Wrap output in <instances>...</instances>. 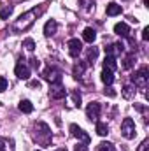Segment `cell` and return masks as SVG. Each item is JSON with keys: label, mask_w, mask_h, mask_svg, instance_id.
Segmentation results:
<instances>
[{"label": "cell", "mask_w": 149, "mask_h": 151, "mask_svg": "<svg viewBox=\"0 0 149 151\" xmlns=\"http://www.w3.org/2000/svg\"><path fill=\"white\" fill-rule=\"evenodd\" d=\"M135 86H132V84H126L125 88H123V97L126 99V100H132L133 97H135Z\"/></svg>", "instance_id": "obj_19"}, {"label": "cell", "mask_w": 149, "mask_h": 151, "mask_svg": "<svg viewBox=\"0 0 149 151\" xmlns=\"http://www.w3.org/2000/svg\"><path fill=\"white\" fill-rule=\"evenodd\" d=\"M0 150L2 151H14V141L7 137H0Z\"/></svg>", "instance_id": "obj_15"}, {"label": "cell", "mask_w": 149, "mask_h": 151, "mask_svg": "<svg viewBox=\"0 0 149 151\" xmlns=\"http://www.w3.org/2000/svg\"><path fill=\"white\" fill-rule=\"evenodd\" d=\"M70 134L74 135L75 139H79V141H82V144H90V135L82 130V128H79L77 125H70Z\"/></svg>", "instance_id": "obj_7"}, {"label": "cell", "mask_w": 149, "mask_h": 151, "mask_svg": "<svg viewBox=\"0 0 149 151\" xmlns=\"http://www.w3.org/2000/svg\"><path fill=\"white\" fill-rule=\"evenodd\" d=\"M42 77H44L46 81H49L51 84H60V83H62V79H63V74H62V70H60V69L47 67V69L42 72Z\"/></svg>", "instance_id": "obj_3"}, {"label": "cell", "mask_w": 149, "mask_h": 151, "mask_svg": "<svg viewBox=\"0 0 149 151\" xmlns=\"http://www.w3.org/2000/svg\"><path fill=\"white\" fill-rule=\"evenodd\" d=\"M49 95H51V99H63V97L67 95V91H65V88H63L62 83H60V84H51Z\"/></svg>", "instance_id": "obj_11"}, {"label": "cell", "mask_w": 149, "mask_h": 151, "mask_svg": "<svg viewBox=\"0 0 149 151\" xmlns=\"http://www.w3.org/2000/svg\"><path fill=\"white\" fill-rule=\"evenodd\" d=\"M121 134L125 139H133L135 137V121L132 118H125L121 123Z\"/></svg>", "instance_id": "obj_4"}, {"label": "cell", "mask_w": 149, "mask_h": 151, "mask_svg": "<svg viewBox=\"0 0 149 151\" xmlns=\"http://www.w3.org/2000/svg\"><path fill=\"white\" fill-rule=\"evenodd\" d=\"M19 111H21V113H32V111H34V104H32V102H30V100H21V102H19Z\"/></svg>", "instance_id": "obj_21"}, {"label": "cell", "mask_w": 149, "mask_h": 151, "mask_svg": "<svg viewBox=\"0 0 149 151\" xmlns=\"http://www.w3.org/2000/svg\"><path fill=\"white\" fill-rule=\"evenodd\" d=\"M69 106L70 107H79L81 106V93L77 91V90H72L70 93H69Z\"/></svg>", "instance_id": "obj_13"}, {"label": "cell", "mask_w": 149, "mask_h": 151, "mask_svg": "<svg viewBox=\"0 0 149 151\" xmlns=\"http://www.w3.org/2000/svg\"><path fill=\"white\" fill-rule=\"evenodd\" d=\"M88 144H82V142H79L77 146H75V151H88V148H86Z\"/></svg>", "instance_id": "obj_33"}, {"label": "cell", "mask_w": 149, "mask_h": 151, "mask_svg": "<svg viewBox=\"0 0 149 151\" xmlns=\"http://www.w3.org/2000/svg\"><path fill=\"white\" fill-rule=\"evenodd\" d=\"M56 151H67V150L65 148H60V150H56Z\"/></svg>", "instance_id": "obj_37"}, {"label": "cell", "mask_w": 149, "mask_h": 151, "mask_svg": "<svg viewBox=\"0 0 149 151\" xmlns=\"http://www.w3.org/2000/svg\"><path fill=\"white\" fill-rule=\"evenodd\" d=\"M67 46H69V55H70L72 58H77L79 53L82 51V42H81L79 39H70Z\"/></svg>", "instance_id": "obj_8"}, {"label": "cell", "mask_w": 149, "mask_h": 151, "mask_svg": "<svg viewBox=\"0 0 149 151\" xmlns=\"http://www.w3.org/2000/svg\"><path fill=\"white\" fill-rule=\"evenodd\" d=\"M84 70H86V62H77L74 65V70H72V74H74L75 79H79L81 76L84 74Z\"/></svg>", "instance_id": "obj_16"}, {"label": "cell", "mask_w": 149, "mask_h": 151, "mask_svg": "<svg viewBox=\"0 0 149 151\" xmlns=\"http://www.w3.org/2000/svg\"><path fill=\"white\" fill-rule=\"evenodd\" d=\"M123 51H125V46H123L121 42H114V44H109V46L105 47V55H107V56H112V58L123 55Z\"/></svg>", "instance_id": "obj_9"}, {"label": "cell", "mask_w": 149, "mask_h": 151, "mask_svg": "<svg viewBox=\"0 0 149 151\" xmlns=\"http://www.w3.org/2000/svg\"><path fill=\"white\" fill-rule=\"evenodd\" d=\"M12 9H14L12 5H11V7H5V9H2V11H0V19H7V18L12 14Z\"/></svg>", "instance_id": "obj_27"}, {"label": "cell", "mask_w": 149, "mask_h": 151, "mask_svg": "<svg viewBox=\"0 0 149 151\" xmlns=\"http://www.w3.org/2000/svg\"><path fill=\"white\" fill-rule=\"evenodd\" d=\"M133 62H135V53H130V55L125 58L123 69H132V67H133Z\"/></svg>", "instance_id": "obj_25"}, {"label": "cell", "mask_w": 149, "mask_h": 151, "mask_svg": "<svg viewBox=\"0 0 149 151\" xmlns=\"http://www.w3.org/2000/svg\"><path fill=\"white\" fill-rule=\"evenodd\" d=\"M30 86H34V88H39V86H40V83H39V81H30Z\"/></svg>", "instance_id": "obj_36"}, {"label": "cell", "mask_w": 149, "mask_h": 151, "mask_svg": "<svg viewBox=\"0 0 149 151\" xmlns=\"http://www.w3.org/2000/svg\"><path fill=\"white\" fill-rule=\"evenodd\" d=\"M148 148H149V139H144V141L140 142V146H139L137 151H148Z\"/></svg>", "instance_id": "obj_30"}, {"label": "cell", "mask_w": 149, "mask_h": 151, "mask_svg": "<svg viewBox=\"0 0 149 151\" xmlns=\"http://www.w3.org/2000/svg\"><path fill=\"white\" fill-rule=\"evenodd\" d=\"M105 95H109V97H116V91H114V88H111V84H109V88L105 90Z\"/></svg>", "instance_id": "obj_35"}, {"label": "cell", "mask_w": 149, "mask_h": 151, "mask_svg": "<svg viewBox=\"0 0 149 151\" xmlns=\"http://www.w3.org/2000/svg\"><path fill=\"white\" fill-rule=\"evenodd\" d=\"M14 72H16V76H18L19 79H28V77H30V67L27 65L25 60H18Z\"/></svg>", "instance_id": "obj_6"}, {"label": "cell", "mask_w": 149, "mask_h": 151, "mask_svg": "<svg viewBox=\"0 0 149 151\" xmlns=\"http://www.w3.org/2000/svg\"><path fill=\"white\" fill-rule=\"evenodd\" d=\"M23 47H27L28 51H34V49H35V42H34V39H25V40H23Z\"/></svg>", "instance_id": "obj_28"}, {"label": "cell", "mask_w": 149, "mask_h": 151, "mask_svg": "<svg viewBox=\"0 0 149 151\" xmlns=\"http://www.w3.org/2000/svg\"><path fill=\"white\" fill-rule=\"evenodd\" d=\"M81 4H82V7H84L86 11H90V9L95 5V0H81Z\"/></svg>", "instance_id": "obj_29"}, {"label": "cell", "mask_w": 149, "mask_h": 151, "mask_svg": "<svg viewBox=\"0 0 149 151\" xmlns=\"http://www.w3.org/2000/svg\"><path fill=\"white\" fill-rule=\"evenodd\" d=\"M100 76H102V81H104V84H112V81H114L112 70H109V69H104Z\"/></svg>", "instance_id": "obj_22"}, {"label": "cell", "mask_w": 149, "mask_h": 151, "mask_svg": "<svg viewBox=\"0 0 149 151\" xmlns=\"http://www.w3.org/2000/svg\"><path fill=\"white\" fill-rule=\"evenodd\" d=\"M97 134H98L100 137H105V135L109 134V127H107L105 123H102V121H97Z\"/></svg>", "instance_id": "obj_23"}, {"label": "cell", "mask_w": 149, "mask_h": 151, "mask_svg": "<svg viewBox=\"0 0 149 151\" xmlns=\"http://www.w3.org/2000/svg\"><path fill=\"white\" fill-rule=\"evenodd\" d=\"M116 58H112V56H105V60H104V69H109V70H116Z\"/></svg>", "instance_id": "obj_24"}, {"label": "cell", "mask_w": 149, "mask_h": 151, "mask_svg": "<svg viewBox=\"0 0 149 151\" xmlns=\"http://www.w3.org/2000/svg\"><path fill=\"white\" fill-rule=\"evenodd\" d=\"M34 132H35V139L37 142H40L42 146H49L51 144V130L46 123L39 121L34 125Z\"/></svg>", "instance_id": "obj_2"}, {"label": "cell", "mask_w": 149, "mask_h": 151, "mask_svg": "<svg viewBox=\"0 0 149 151\" xmlns=\"http://www.w3.org/2000/svg\"><path fill=\"white\" fill-rule=\"evenodd\" d=\"M148 79H149L148 67H142L140 70H137L135 74L132 76L133 84H135V86H140V88H146V86H148Z\"/></svg>", "instance_id": "obj_5"}, {"label": "cell", "mask_w": 149, "mask_h": 151, "mask_svg": "<svg viewBox=\"0 0 149 151\" xmlns=\"http://www.w3.org/2000/svg\"><path fill=\"white\" fill-rule=\"evenodd\" d=\"M7 90V79L0 76V91H5Z\"/></svg>", "instance_id": "obj_31"}, {"label": "cell", "mask_w": 149, "mask_h": 151, "mask_svg": "<svg viewBox=\"0 0 149 151\" xmlns=\"http://www.w3.org/2000/svg\"><path fill=\"white\" fill-rule=\"evenodd\" d=\"M46 5H47V4H44L42 7H34V9H30V11L23 12V14L16 19V23H14V27H12V28H14V32H25V30H28V28L35 23V19H37L42 12H44Z\"/></svg>", "instance_id": "obj_1"}, {"label": "cell", "mask_w": 149, "mask_h": 151, "mask_svg": "<svg viewBox=\"0 0 149 151\" xmlns=\"http://www.w3.org/2000/svg\"><path fill=\"white\" fill-rule=\"evenodd\" d=\"M114 34H117L121 37H128L130 35V27L126 23H116L114 25Z\"/></svg>", "instance_id": "obj_12"}, {"label": "cell", "mask_w": 149, "mask_h": 151, "mask_svg": "<svg viewBox=\"0 0 149 151\" xmlns=\"http://www.w3.org/2000/svg\"><path fill=\"white\" fill-rule=\"evenodd\" d=\"M105 12H107V16H117V14H121V5H117V4L111 2V4L107 5Z\"/></svg>", "instance_id": "obj_18"}, {"label": "cell", "mask_w": 149, "mask_h": 151, "mask_svg": "<svg viewBox=\"0 0 149 151\" xmlns=\"http://www.w3.org/2000/svg\"><path fill=\"white\" fill-rule=\"evenodd\" d=\"M86 116H88L91 121H97L98 116H100V104H98V102L88 104V107H86Z\"/></svg>", "instance_id": "obj_10"}, {"label": "cell", "mask_w": 149, "mask_h": 151, "mask_svg": "<svg viewBox=\"0 0 149 151\" xmlns=\"http://www.w3.org/2000/svg\"><path fill=\"white\" fill-rule=\"evenodd\" d=\"M39 151H40V150H39Z\"/></svg>", "instance_id": "obj_38"}, {"label": "cell", "mask_w": 149, "mask_h": 151, "mask_svg": "<svg viewBox=\"0 0 149 151\" xmlns=\"http://www.w3.org/2000/svg\"><path fill=\"white\" fill-rule=\"evenodd\" d=\"M148 39H149V27H146L142 30V40H148Z\"/></svg>", "instance_id": "obj_34"}, {"label": "cell", "mask_w": 149, "mask_h": 151, "mask_svg": "<svg viewBox=\"0 0 149 151\" xmlns=\"http://www.w3.org/2000/svg\"><path fill=\"white\" fill-rule=\"evenodd\" d=\"M97 56H98V47H90L88 51H86V62L88 63H95V60H97Z\"/></svg>", "instance_id": "obj_20"}, {"label": "cell", "mask_w": 149, "mask_h": 151, "mask_svg": "<svg viewBox=\"0 0 149 151\" xmlns=\"http://www.w3.org/2000/svg\"><path fill=\"white\" fill-rule=\"evenodd\" d=\"M56 28H58V25H56V21L54 19H49L46 25H44V35H54L56 34Z\"/></svg>", "instance_id": "obj_14"}, {"label": "cell", "mask_w": 149, "mask_h": 151, "mask_svg": "<svg viewBox=\"0 0 149 151\" xmlns=\"http://www.w3.org/2000/svg\"><path fill=\"white\" fill-rule=\"evenodd\" d=\"M82 39H84L86 42L93 44V42H95V39H97V32H95L93 28H84V32H82Z\"/></svg>", "instance_id": "obj_17"}, {"label": "cell", "mask_w": 149, "mask_h": 151, "mask_svg": "<svg viewBox=\"0 0 149 151\" xmlns=\"http://www.w3.org/2000/svg\"><path fill=\"white\" fill-rule=\"evenodd\" d=\"M97 151H114V146L111 142H100L97 146Z\"/></svg>", "instance_id": "obj_26"}, {"label": "cell", "mask_w": 149, "mask_h": 151, "mask_svg": "<svg viewBox=\"0 0 149 151\" xmlns=\"http://www.w3.org/2000/svg\"><path fill=\"white\" fill-rule=\"evenodd\" d=\"M30 65H32L34 69H39V67H40V62H39L37 58H32V60H30Z\"/></svg>", "instance_id": "obj_32"}]
</instances>
